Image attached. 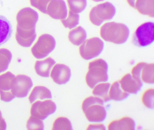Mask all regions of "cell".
I'll return each mask as SVG.
<instances>
[{
    "instance_id": "f1b7e54d",
    "label": "cell",
    "mask_w": 154,
    "mask_h": 130,
    "mask_svg": "<svg viewBox=\"0 0 154 130\" xmlns=\"http://www.w3.org/2000/svg\"><path fill=\"white\" fill-rule=\"evenodd\" d=\"M154 89H148L143 92L141 96V101L146 107L153 109L154 108Z\"/></svg>"
},
{
    "instance_id": "44dd1931",
    "label": "cell",
    "mask_w": 154,
    "mask_h": 130,
    "mask_svg": "<svg viewBox=\"0 0 154 130\" xmlns=\"http://www.w3.org/2000/svg\"><path fill=\"white\" fill-rule=\"evenodd\" d=\"M52 98V93L48 89L44 86H36L32 90L29 99L30 104H32L37 99L43 100Z\"/></svg>"
},
{
    "instance_id": "e0dca14e",
    "label": "cell",
    "mask_w": 154,
    "mask_h": 130,
    "mask_svg": "<svg viewBox=\"0 0 154 130\" xmlns=\"http://www.w3.org/2000/svg\"><path fill=\"white\" fill-rule=\"evenodd\" d=\"M12 33V25L9 20L4 16L0 15V46L8 41Z\"/></svg>"
},
{
    "instance_id": "8992f818",
    "label": "cell",
    "mask_w": 154,
    "mask_h": 130,
    "mask_svg": "<svg viewBox=\"0 0 154 130\" xmlns=\"http://www.w3.org/2000/svg\"><path fill=\"white\" fill-rule=\"evenodd\" d=\"M56 44L55 40L52 36L45 34L39 37L31 49V52L36 59H43L54 51Z\"/></svg>"
},
{
    "instance_id": "7a4b0ae2",
    "label": "cell",
    "mask_w": 154,
    "mask_h": 130,
    "mask_svg": "<svg viewBox=\"0 0 154 130\" xmlns=\"http://www.w3.org/2000/svg\"><path fill=\"white\" fill-rule=\"evenodd\" d=\"M103 105L102 99L96 96L88 97L84 100L82 109L89 122L100 123L105 120L107 112Z\"/></svg>"
},
{
    "instance_id": "d6a6232c",
    "label": "cell",
    "mask_w": 154,
    "mask_h": 130,
    "mask_svg": "<svg viewBox=\"0 0 154 130\" xmlns=\"http://www.w3.org/2000/svg\"><path fill=\"white\" fill-rule=\"evenodd\" d=\"M106 130L105 126L102 124L90 125L87 128V130Z\"/></svg>"
},
{
    "instance_id": "ac0fdd59",
    "label": "cell",
    "mask_w": 154,
    "mask_h": 130,
    "mask_svg": "<svg viewBox=\"0 0 154 130\" xmlns=\"http://www.w3.org/2000/svg\"><path fill=\"white\" fill-rule=\"evenodd\" d=\"M108 128L109 130H135V123L131 117H124L111 122Z\"/></svg>"
},
{
    "instance_id": "836d02e7",
    "label": "cell",
    "mask_w": 154,
    "mask_h": 130,
    "mask_svg": "<svg viewBox=\"0 0 154 130\" xmlns=\"http://www.w3.org/2000/svg\"><path fill=\"white\" fill-rule=\"evenodd\" d=\"M7 129V123L4 118L2 117V114L0 111V130H6Z\"/></svg>"
},
{
    "instance_id": "d4e9b609",
    "label": "cell",
    "mask_w": 154,
    "mask_h": 130,
    "mask_svg": "<svg viewBox=\"0 0 154 130\" xmlns=\"http://www.w3.org/2000/svg\"><path fill=\"white\" fill-rule=\"evenodd\" d=\"M12 55L9 50L0 49V73L6 71L12 60Z\"/></svg>"
},
{
    "instance_id": "2e32d148",
    "label": "cell",
    "mask_w": 154,
    "mask_h": 130,
    "mask_svg": "<svg viewBox=\"0 0 154 130\" xmlns=\"http://www.w3.org/2000/svg\"><path fill=\"white\" fill-rule=\"evenodd\" d=\"M55 64V61L51 57H48L43 61H37L35 64V70L39 76L48 78L51 69Z\"/></svg>"
},
{
    "instance_id": "ba28073f",
    "label": "cell",
    "mask_w": 154,
    "mask_h": 130,
    "mask_svg": "<svg viewBox=\"0 0 154 130\" xmlns=\"http://www.w3.org/2000/svg\"><path fill=\"white\" fill-rule=\"evenodd\" d=\"M56 109V105L52 100H38L32 105L30 114L32 116L44 120L49 115L54 113Z\"/></svg>"
},
{
    "instance_id": "9c48e42d",
    "label": "cell",
    "mask_w": 154,
    "mask_h": 130,
    "mask_svg": "<svg viewBox=\"0 0 154 130\" xmlns=\"http://www.w3.org/2000/svg\"><path fill=\"white\" fill-rule=\"evenodd\" d=\"M33 86L31 78L25 75H17L12 81V93L17 97H26Z\"/></svg>"
},
{
    "instance_id": "5bb4252c",
    "label": "cell",
    "mask_w": 154,
    "mask_h": 130,
    "mask_svg": "<svg viewBox=\"0 0 154 130\" xmlns=\"http://www.w3.org/2000/svg\"><path fill=\"white\" fill-rule=\"evenodd\" d=\"M119 81L122 90L128 94H137L143 86L142 81L135 79L130 73L124 75Z\"/></svg>"
},
{
    "instance_id": "ffe728a7",
    "label": "cell",
    "mask_w": 154,
    "mask_h": 130,
    "mask_svg": "<svg viewBox=\"0 0 154 130\" xmlns=\"http://www.w3.org/2000/svg\"><path fill=\"white\" fill-rule=\"evenodd\" d=\"M70 42L74 45H81L87 38V33L84 28L79 26L69 32L68 36Z\"/></svg>"
},
{
    "instance_id": "30bf717a",
    "label": "cell",
    "mask_w": 154,
    "mask_h": 130,
    "mask_svg": "<svg viewBox=\"0 0 154 130\" xmlns=\"http://www.w3.org/2000/svg\"><path fill=\"white\" fill-rule=\"evenodd\" d=\"M31 10V9L26 8L20 10L17 16V26L22 30L30 31L35 29L36 24L38 20V17L35 18H33V17L38 15V14L36 12L32 16L35 12V10H33L30 15Z\"/></svg>"
},
{
    "instance_id": "5b68a950",
    "label": "cell",
    "mask_w": 154,
    "mask_h": 130,
    "mask_svg": "<svg viewBox=\"0 0 154 130\" xmlns=\"http://www.w3.org/2000/svg\"><path fill=\"white\" fill-rule=\"evenodd\" d=\"M154 24L146 22L140 25L134 32L132 43L136 46L146 47L154 42Z\"/></svg>"
},
{
    "instance_id": "4316f807",
    "label": "cell",
    "mask_w": 154,
    "mask_h": 130,
    "mask_svg": "<svg viewBox=\"0 0 154 130\" xmlns=\"http://www.w3.org/2000/svg\"><path fill=\"white\" fill-rule=\"evenodd\" d=\"M68 17L62 20V24L66 28L72 29L76 27L79 24L80 16L79 14L69 11Z\"/></svg>"
},
{
    "instance_id": "277c9868",
    "label": "cell",
    "mask_w": 154,
    "mask_h": 130,
    "mask_svg": "<svg viewBox=\"0 0 154 130\" xmlns=\"http://www.w3.org/2000/svg\"><path fill=\"white\" fill-rule=\"evenodd\" d=\"M116 13L115 7L110 2L99 4L91 10L90 21L94 25L100 26L104 21L112 20Z\"/></svg>"
},
{
    "instance_id": "f546056e",
    "label": "cell",
    "mask_w": 154,
    "mask_h": 130,
    "mask_svg": "<svg viewBox=\"0 0 154 130\" xmlns=\"http://www.w3.org/2000/svg\"><path fill=\"white\" fill-rule=\"evenodd\" d=\"M26 127L28 130H44L45 128L43 121L32 116L29 118Z\"/></svg>"
},
{
    "instance_id": "cb8c5ba5",
    "label": "cell",
    "mask_w": 154,
    "mask_h": 130,
    "mask_svg": "<svg viewBox=\"0 0 154 130\" xmlns=\"http://www.w3.org/2000/svg\"><path fill=\"white\" fill-rule=\"evenodd\" d=\"M140 77L141 81L148 84H153L154 83V64L146 63L141 69Z\"/></svg>"
},
{
    "instance_id": "603a6c76",
    "label": "cell",
    "mask_w": 154,
    "mask_h": 130,
    "mask_svg": "<svg viewBox=\"0 0 154 130\" xmlns=\"http://www.w3.org/2000/svg\"><path fill=\"white\" fill-rule=\"evenodd\" d=\"M111 85L109 83H102L96 85L93 90V94L97 97L102 99L103 102L111 100L109 96V90Z\"/></svg>"
},
{
    "instance_id": "e575fe53",
    "label": "cell",
    "mask_w": 154,
    "mask_h": 130,
    "mask_svg": "<svg viewBox=\"0 0 154 130\" xmlns=\"http://www.w3.org/2000/svg\"><path fill=\"white\" fill-rule=\"evenodd\" d=\"M128 4L131 7L135 8V3L137 0H127Z\"/></svg>"
},
{
    "instance_id": "6da1fadb",
    "label": "cell",
    "mask_w": 154,
    "mask_h": 130,
    "mask_svg": "<svg viewBox=\"0 0 154 130\" xmlns=\"http://www.w3.org/2000/svg\"><path fill=\"white\" fill-rule=\"evenodd\" d=\"M100 34L102 38L106 42L122 44L128 40L130 35V30L124 24L109 22L101 27Z\"/></svg>"
},
{
    "instance_id": "d590c367",
    "label": "cell",
    "mask_w": 154,
    "mask_h": 130,
    "mask_svg": "<svg viewBox=\"0 0 154 130\" xmlns=\"http://www.w3.org/2000/svg\"><path fill=\"white\" fill-rule=\"evenodd\" d=\"M93 1H95V2H100V1H103L105 0H92Z\"/></svg>"
},
{
    "instance_id": "4dcf8cb0",
    "label": "cell",
    "mask_w": 154,
    "mask_h": 130,
    "mask_svg": "<svg viewBox=\"0 0 154 130\" xmlns=\"http://www.w3.org/2000/svg\"><path fill=\"white\" fill-rule=\"evenodd\" d=\"M51 0H30L31 5L38 9L43 13L47 14V8Z\"/></svg>"
},
{
    "instance_id": "9a60e30c",
    "label": "cell",
    "mask_w": 154,
    "mask_h": 130,
    "mask_svg": "<svg viewBox=\"0 0 154 130\" xmlns=\"http://www.w3.org/2000/svg\"><path fill=\"white\" fill-rule=\"evenodd\" d=\"M36 37L35 29L30 31H25L17 27L16 39L21 46L29 47L32 45Z\"/></svg>"
},
{
    "instance_id": "4fadbf2b",
    "label": "cell",
    "mask_w": 154,
    "mask_h": 130,
    "mask_svg": "<svg viewBox=\"0 0 154 130\" xmlns=\"http://www.w3.org/2000/svg\"><path fill=\"white\" fill-rule=\"evenodd\" d=\"M71 71L70 68L63 64H56L51 73L52 79L59 85L66 84L71 78Z\"/></svg>"
},
{
    "instance_id": "83f0119b",
    "label": "cell",
    "mask_w": 154,
    "mask_h": 130,
    "mask_svg": "<svg viewBox=\"0 0 154 130\" xmlns=\"http://www.w3.org/2000/svg\"><path fill=\"white\" fill-rule=\"evenodd\" d=\"M52 130H72V126L68 118L61 117L55 120Z\"/></svg>"
},
{
    "instance_id": "3957f363",
    "label": "cell",
    "mask_w": 154,
    "mask_h": 130,
    "mask_svg": "<svg viewBox=\"0 0 154 130\" xmlns=\"http://www.w3.org/2000/svg\"><path fill=\"white\" fill-rule=\"evenodd\" d=\"M108 64L103 59H97L91 62L86 75L87 85L93 89L99 83L108 81Z\"/></svg>"
},
{
    "instance_id": "8fae6325",
    "label": "cell",
    "mask_w": 154,
    "mask_h": 130,
    "mask_svg": "<svg viewBox=\"0 0 154 130\" xmlns=\"http://www.w3.org/2000/svg\"><path fill=\"white\" fill-rule=\"evenodd\" d=\"M15 76L10 72L0 75V97L2 101L9 102L15 98L12 92V84Z\"/></svg>"
},
{
    "instance_id": "7402d4cb",
    "label": "cell",
    "mask_w": 154,
    "mask_h": 130,
    "mask_svg": "<svg viewBox=\"0 0 154 130\" xmlns=\"http://www.w3.org/2000/svg\"><path fill=\"white\" fill-rule=\"evenodd\" d=\"M129 96L128 93L123 91L121 87L119 81H115L110 86L109 93L110 99L115 101H122L126 99Z\"/></svg>"
},
{
    "instance_id": "484cf974",
    "label": "cell",
    "mask_w": 154,
    "mask_h": 130,
    "mask_svg": "<svg viewBox=\"0 0 154 130\" xmlns=\"http://www.w3.org/2000/svg\"><path fill=\"white\" fill-rule=\"evenodd\" d=\"M70 11L75 13H82L87 7V0H67Z\"/></svg>"
},
{
    "instance_id": "d6986e66",
    "label": "cell",
    "mask_w": 154,
    "mask_h": 130,
    "mask_svg": "<svg viewBox=\"0 0 154 130\" xmlns=\"http://www.w3.org/2000/svg\"><path fill=\"white\" fill-rule=\"evenodd\" d=\"M134 8L142 15L154 17V0H137Z\"/></svg>"
},
{
    "instance_id": "52a82bcc",
    "label": "cell",
    "mask_w": 154,
    "mask_h": 130,
    "mask_svg": "<svg viewBox=\"0 0 154 130\" xmlns=\"http://www.w3.org/2000/svg\"><path fill=\"white\" fill-rule=\"evenodd\" d=\"M104 43L99 37H94L85 41L79 48L81 57L90 60L98 57L103 51Z\"/></svg>"
},
{
    "instance_id": "1f68e13d",
    "label": "cell",
    "mask_w": 154,
    "mask_h": 130,
    "mask_svg": "<svg viewBox=\"0 0 154 130\" xmlns=\"http://www.w3.org/2000/svg\"><path fill=\"white\" fill-rule=\"evenodd\" d=\"M146 63L144 62L139 63L132 68L131 70V75L135 79L141 81L140 77V72L142 68Z\"/></svg>"
},
{
    "instance_id": "7c38bea8",
    "label": "cell",
    "mask_w": 154,
    "mask_h": 130,
    "mask_svg": "<svg viewBox=\"0 0 154 130\" xmlns=\"http://www.w3.org/2000/svg\"><path fill=\"white\" fill-rule=\"evenodd\" d=\"M68 13L67 6L64 0H51L47 8V14L54 19H66Z\"/></svg>"
}]
</instances>
